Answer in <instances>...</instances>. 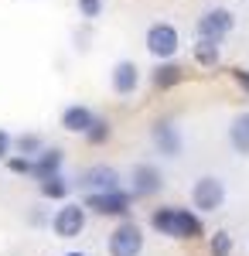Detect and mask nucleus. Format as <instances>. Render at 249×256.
Wrapping results in <instances>:
<instances>
[{"label": "nucleus", "mask_w": 249, "mask_h": 256, "mask_svg": "<svg viewBox=\"0 0 249 256\" xmlns=\"http://www.w3.org/2000/svg\"><path fill=\"white\" fill-rule=\"evenodd\" d=\"M130 205H134V192H126L123 184L113 192H89L82 198V208L86 212H96V216H116V218H130Z\"/></svg>", "instance_id": "nucleus-1"}, {"label": "nucleus", "mask_w": 249, "mask_h": 256, "mask_svg": "<svg viewBox=\"0 0 249 256\" xmlns=\"http://www.w3.org/2000/svg\"><path fill=\"white\" fill-rule=\"evenodd\" d=\"M106 253L110 256H140L144 253V229L134 218H120L110 239H106Z\"/></svg>", "instance_id": "nucleus-2"}, {"label": "nucleus", "mask_w": 249, "mask_h": 256, "mask_svg": "<svg viewBox=\"0 0 249 256\" xmlns=\"http://www.w3.org/2000/svg\"><path fill=\"white\" fill-rule=\"evenodd\" d=\"M144 44H147V52H150L157 62H168L178 55V48H181V34H178V28L168 24V20H157L147 28V34H144Z\"/></svg>", "instance_id": "nucleus-3"}, {"label": "nucleus", "mask_w": 249, "mask_h": 256, "mask_svg": "<svg viewBox=\"0 0 249 256\" xmlns=\"http://www.w3.org/2000/svg\"><path fill=\"white\" fill-rule=\"evenodd\" d=\"M86 222H89V212L82 208V202H68V205H62L55 216H52V232L58 239H78L86 232Z\"/></svg>", "instance_id": "nucleus-4"}, {"label": "nucleus", "mask_w": 249, "mask_h": 256, "mask_svg": "<svg viewBox=\"0 0 249 256\" xmlns=\"http://www.w3.org/2000/svg\"><path fill=\"white\" fill-rule=\"evenodd\" d=\"M192 205L198 212H218L226 205V184L215 174H202L192 184Z\"/></svg>", "instance_id": "nucleus-5"}, {"label": "nucleus", "mask_w": 249, "mask_h": 256, "mask_svg": "<svg viewBox=\"0 0 249 256\" xmlns=\"http://www.w3.org/2000/svg\"><path fill=\"white\" fill-rule=\"evenodd\" d=\"M232 28H236L232 10H226V7H212V10H205V14L198 18V38L222 41V38L232 31Z\"/></svg>", "instance_id": "nucleus-6"}, {"label": "nucleus", "mask_w": 249, "mask_h": 256, "mask_svg": "<svg viewBox=\"0 0 249 256\" xmlns=\"http://www.w3.org/2000/svg\"><path fill=\"white\" fill-rule=\"evenodd\" d=\"M150 140H154V147L164 154V158H181V150H184V140H181V130L174 126L171 120H157L150 126Z\"/></svg>", "instance_id": "nucleus-7"}, {"label": "nucleus", "mask_w": 249, "mask_h": 256, "mask_svg": "<svg viewBox=\"0 0 249 256\" xmlns=\"http://www.w3.org/2000/svg\"><path fill=\"white\" fill-rule=\"evenodd\" d=\"M110 86H113L116 96H134L136 89H140V68H136V62L130 58H120L110 68Z\"/></svg>", "instance_id": "nucleus-8"}, {"label": "nucleus", "mask_w": 249, "mask_h": 256, "mask_svg": "<svg viewBox=\"0 0 249 256\" xmlns=\"http://www.w3.org/2000/svg\"><path fill=\"white\" fill-rule=\"evenodd\" d=\"M160 184H164V178H160V168L150 164V160H140L134 168V198H154L160 192Z\"/></svg>", "instance_id": "nucleus-9"}, {"label": "nucleus", "mask_w": 249, "mask_h": 256, "mask_svg": "<svg viewBox=\"0 0 249 256\" xmlns=\"http://www.w3.org/2000/svg\"><path fill=\"white\" fill-rule=\"evenodd\" d=\"M205 236V222L202 216H194L192 208H178L171 212V239H202Z\"/></svg>", "instance_id": "nucleus-10"}, {"label": "nucleus", "mask_w": 249, "mask_h": 256, "mask_svg": "<svg viewBox=\"0 0 249 256\" xmlns=\"http://www.w3.org/2000/svg\"><path fill=\"white\" fill-rule=\"evenodd\" d=\"M82 188L86 192H113V188H120V171L110 164H92L82 171Z\"/></svg>", "instance_id": "nucleus-11"}, {"label": "nucleus", "mask_w": 249, "mask_h": 256, "mask_svg": "<svg viewBox=\"0 0 249 256\" xmlns=\"http://www.w3.org/2000/svg\"><path fill=\"white\" fill-rule=\"evenodd\" d=\"M92 120H96V113H92L89 106L72 102V106H65V113H62V130H68V134H86V130L92 126Z\"/></svg>", "instance_id": "nucleus-12"}, {"label": "nucleus", "mask_w": 249, "mask_h": 256, "mask_svg": "<svg viewBox=\"0 0 249 256\" xmlns=\"http://www.w3.org/2000/svg\"><path fill=\"white\" fill-rule=\"evenodd\" d=\"M62 164H65V150H62V147H44L38 158H34V171H31V178L41 181V178H48V174H58Z\"/></svg>", "instance_id": "nucleus-13"}, {"label": "nucleus", "mask_w": 249, "mask_h": 256, "mask_svg": "<svg viewBox=\"0 0 249 256\" xmlns=\"http://www.w3.org/2000/svg\"><path fill=\"white\" fill-rule=\"evenodd\" d=\"M181 79H184V68H181L174 58L157 62V68H154V76H150V82L157 86V89H171V86H178Z\"/></svg>", "instance_id": "nucleus-14"}, {"label": "nucleus", "mask_w": 249, "mask_h": 256, "mask_svg": "<svg viewBox=\"0 0 249 256\" xmlns=\"http://www.w3.org/2000/svg\"><path fill=\"white\" fill-rule=\"evenodd\" d=\"M229 144L236 154L249 158V113H239V116L229 123Z\"/></svg>", "instance_id": "nucleus-15"}, {"label": "nucleus", "mask_w": 249, "mask_h": 256, "mask_svg": "<svg viewBox=\"0 0 249 256\" xmlns=\"http://www.w3.org/2000/svg\"><path fill=\"white\" fill-rule=\"evenodd\" d=\"M222 58V41H212V38H198L194 41V62L202 68H215Z\"/></svg>", "instance_id": "nucleus-16"}, {"label": "nucleus", "mask_w": 249, "mask_h": 256, "mask_svg": "<svg viewBox=\"0 0 249 256\" xmlns=\"http://www.w3.org/2000/svg\"><path fill=\"white\" fill-rule=\"evenodd\" d=\"M38 192H41V198H55V202H62V198H68L72 184H68V181L62 178V171H58V174L41 178V181H38Z\"/></svg>", "instance_id": "nucleus-17"}, {"label": "nucleus", "mask_w": 249, "mask_h": 256, "mask_svg": "<svg viewBox=\"0 0 249 256\" xmlns=\"http://www.w3.org/2000/svg\"><path fill=\"white\" fill-rule=\"evenodd\" d=\"M82 137L89 140V144H92V147H102V144H106V140L113 137V126H110V120L96 116V120H92V126H89V130H86V134H82Z\"/></svg>", "instance_id": "nucleus-18"}, {"label": "nucleus", "mask_w": 249, "mask_h": 256, "mask_svg": "<svg viewBox=\"0 0 249 256\" xmlns=\"http://www.w3.org/2000/svg\"><path fill=\"white\" fill-rule=\"evenodd\" d=\"M14 150L24 154V158H38L41 150H44V140L38 134H20V137H14Z\"/></svg>", "instance_id": "nucleus-19"}, {"label": "nucleus", "mask_w": 249, "mask_h": 256, "mask_svg": "<svg viewBox=\"0 0 249 256\" xmlns=\"http://www.w3.org/2000/svg\"><path fill=\"white\" fill-rule=\"evenodd\" d=\"M232 236L226 232V229H218V232H212L208 236V253L212 256H232Z\"/></svg>", "instance_id": "nucleus-20"}, {"label": "nucleus", "mask_w": 249, "mask_h": 256, "mask_svg": "<svg viewBox=\"0 0 249 256\" xmlns=\"http://www.w3.org/2000/svg\"><path fill=\"white\" fill-rule=\"evenodd\" d=\"M4 164H7V171H10V174L31 178V171H34V158H24V154H10V158L4 160Z\"/></svg>", "instance_id": "nucleus-21"}, {"label": "nucleus", "mask_w": 249, "mask_h": 256, "mask_svg": "<svg viewBox=\"0 0 249 256\" xmlns=\"http://www.w3.org/2000/svg\"><path fill=\"white\" fill-rule=\"evenodd\" d=\"M76 7L82 14V20H96L102 14V0H76Z\"/></svg>", "instance_id": "nucleus-22"}, {"label": "nucleus", "mask_w": 249, "mask_h": 256, "mask_svg": "<svg viewBox=\"0 0 249 256\" xmlns=\"http://www.w3.org/2000/svg\"><path fill=\"white\" fill-rule=\"evenodd\" d=\"M10 154H14V137L7 130H0V160H7Z\"/></svg>", "instance_id": "nucleus-23"}, {"label": "nucleus", "mask_w": 249, "mask_h": 256, "mask_svg": "<svg viewBox=\"0 0 249 256\" xmlns=\"http://www.w3.org/2000/svg\"><path fill=\"white\" fill-rule=\"evenodd\" d=\"M232 79H236V82H239V86L249 92V72H246V68H232Z\"/></svg>", "instance_id": "nucleus-24"}, {"label": "nucleus", "mask_w": 249, "mask_h": 256, "mask_svg": "<svg viewBox=\"0 0 249 256\" xmlns=\"http://www.w3.org/2000/svg\"><path fill=\"white\" fill-rule=\"evenodd\" d=\"M31 226H44V212H34L31 216Z\"/></svg>", "instance_id": "nucleus-25"}, {"label": "nucleus", "mask_w": 249, "mask_h": 256, "mask_svg": "<svg viewBox=\"0 0 249 256\" xmlns=\"http://www.w3.org/2000/svg\"><path fill=\"white\" fill-rule=\"evenodd\" d=\"M65 256H86V253H82V250H72V253H65Z\"/></svg>", "instance_id": "nucleus-26"}]
</instances>
